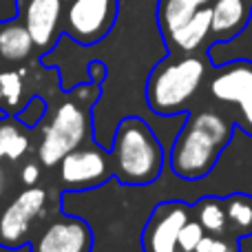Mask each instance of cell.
<instances>
[{
  "label": "cell",
  "instance_id": "6da1fadb",
  "mask_svg": "<svg viewBox=\"0 0 252 252\" xmlns=\"http://www.w3.org/2000/svg\"><path fill=\"white\" fill-rule=\"evenodd\" d=\"M235 120L217 111H190L168 148V166L177 177L201 179L215 168L235 135Z\"/></svg>",
  "mask_w": 252,
  "mask_h": 252
},
{
  "label": "cell",
  "instance_id": "7a4b0ae2",
  "mask_svg": "<svg viewBox=\"0 0 252 252\" xmlns=\"http://www.w3.org/2000/svg\"><path fill=\"white\" fill-rule=\"evenodd\" d=\"M102 84L82 82L69 91L49 115L40 130L38 161L44 168H58L60 159L73 148L93 139V106L100 97Z\"/></svg>",
  "mask_w": 252,
  "mask_h": 252
},
{
  "label": "cell",
  "instance_id": "3957f363",
  "mask_svg": "<svg viewBox=\"0 0 252 252\" xmlns=\"http://www.w3.org/2000/svg\"><path fill=\"white\" fill-rule=\"evenodd\" d=\"M109 155L113 177L130 186L155 182L168 164V151L159 135L139 115H126L118 122Z\"/></svg>",
  "mask_w": 252,
  "mask_h": 252
},
{
  "label": "cell",
  "instance_id": "277c9868",
  "mask_svg": "<svg viewBox=\"0 0 252 252\" xmlns=\"http://www.w3.org/2000/svg\"><path fill=\"white\" fill-rule=\"evenodd\" d=\"M208 56H184L168 60V56L153 66L146 80V102L155 115L190 113L199 89L208 73Z\"/></svg>",
  "mask_w": 252,
  "mask_h": 252
},
{
  "label": "cell",
  "instance_id": "5b68a950",
  "mask_svg": "<svg viewBox=\"0 0 252 252\" xmlns=\"http://www.w3.org/2000/svg\"><path fill=\"white\" fill-rule=\"evenodd\" d=\"M213 69L208 80L213 100L235 111V124L252 135V60L235 58Z\"/></svg>",
  "mask_w": 252,
  "mask_h": 252
},
{
  "label": "cell",
  "instance_id": "8992f818",
  "mask_svg": "<svg viewBox=\"0 0 252 252\" xmlns=\"http://www.w3.org/2000/svg\"><path fill=\"white\" fill-rule=\"evenodd\" d=\"M118 0H66L62 31L78 44L93 47L113 31Z\"/></svg>",
  "mask_w": 252,
  "mask_h": 252
},
{
  "label": "cell",
  "instance_id": "52a82bcc",
  "mask_svg": "<svg viewBox=\"0 0 252 252\" xmlns=\"http://www.w3.org/2000/svg\"><path fill=\"white\" fill-rule=\"evenodd\" d=\"M49 204L47 188L27 186L20 190L7 206L0 208V244L9 248L29 244L31 230L35 228L38 219L44 217Z\"/></svg>",
  "mask_w": 252,
  "mask_h": 252
},
{
  "label": "cell",
  "instance_id": "ba28073f",
  "mask_svg": "<svg viewBox=\"0 0 252 252\" xmlns=\"http://www.w3.org/2000/svg\"><path fill=\"white\" fill-rule=\"evenodd\" d=\"M58 175L62 190H87L100 186L109 177H113L109 148L100 146L95 139L73 148L60 159Z\"/></svg>",
  "mask_w": 252,
  "mask_h": 252
},
{
  "label": "cell",
  "instance_id": "9c48e42d",
  "mask_svg": "<svg viewBox=\"0 0 252 252\" xmlns=\"http://www.w3.org/2000/svg\"><path fill=\"white\" fill-rule=\"evenodd\" d=\"M31 252H91L93 230L82 217L71 213H58L33 232L29 239Z\"/></svg>",
  "mask_w": 252,
  "mask_h": 252
},
{
  "label": "cell",
  "instance_id": "30bf717a",
  "mask_svg": "<svg viewBox=\"0 0 252 252\" xmlns=\"http://www.w3.org/2000/svg\"><path fill=\"white\" fill-rule=\"evenodd\" d=\"M192 219V204L184 199H164L153 208L144 228L146 252H179L177 239L184 223Z\"/></svg>",
  "mask_w": 252,
  "mask_h": 252
},
{
  "label": "cell",
  "instance_id": "8fae6325",
  "mask_svg": "<svg viewBox=\"0 0 252 252\" xmlns=\"http://www.w3.org/2000/svg\"><path fill=\"white\" fill-rule=\"evenodd\" d=\"M66 0H18L20 20L25 22L35 49L47 53L56 47L62 29Z\"/></svg>",
  "mask_w": 252,
  "mask_h": 252
},
{
  "label": "cell",
  "instance_id": "7c38bea8",
  "mask_svg": "<svg viewBox=\"0 0 252 252\" xmlns=\"http://www.w3.org/2000/svg\"><path fill=\"white\" fill-rule=\"evenodd\" d=\"M250 9L246 0H215L213 4V29L215 42H226L239 35L250 20Z\"/></svg>",
  "mask_w": 252,
  "mask_h": 252
},
{
  "label": "cell",
  "instance_id": "4fadbf2b",
  "mask_svg": "<svg viewBox=\"0 0 252 252\" xmlns=\"http://www.w3.org/2000/svg\"><path fill=\"white\" fill-rule=\"evenodd\" d=\"M210 29H213V7H199L186 25L166 35V42L170 44L173 51L188 56V53H195L208 40Z\"/></svg>",
  "mask_w": 252,
  "mask_h": 252
},
{
  "label": "cell",
  "instance_id": "5bb4252c",
  "mask_svg": "<svg viewBox=\"0 0 252 252\" xmlns=\"http://www.w3.org/2000/svg\"><path fill=\"white\" fill-rule=\"evenodd\" d=\"M33 40L22 20H4L0 25V60L20 64L33 56Z\"/></svg>",
  "mask_w": 252,
  "mask_h": 252
},
{
  "label": "cell",
  "instance_id": "9a60e30c",
  "mask_svg": "<svg viewBox=\"0 0 252 252\" xmlns=\"http://www.w3.org/2000/svg\"><path fill=\"white\" fill-rule=\"evenodd\" d=\"M228 217V237L241 239L252 235V195L250 192H232L221 197Z\"/></svg>",
  "mask_w": 252,
  "mask_h": 252
},
{
  "label": "cell",
  "instance_id": "2e32d148",
  "mask_svg": "<svg viewBox=\"0 0 252 252\" xmlns=\"http://www.w3.org/2000/svg\"><path fill=\"white\" fill-rule=\"evenodd\" d=\"M192 215L195 219L201 223L208 235H217V237H228V217H226V208H223L221 197L215 195H206L192 204Z\"/></svg>",
  "mask_w": 252,
  "mask_h": 252
},
{
  "label": "cell",
  "instance_id": "e0dca14e",
  "mask_svg": "<svg viewBox=\"0 0 252 252\" xmlns=\"http://www.w3.org/2000/svg\"><path fill=\"white\" fill-rule=\"evenodd\" d=\"M206 56H208L213 66L223 64L228 60H235V58H248V60H252V13L246 29L239 35H235L232 40H226V42H213L208 47V51H206Z\"/></svg>",
  "mask_w": 252,
  "mask_h": 252
},
{
  "label": "cell",
  "instance_id": "ac0fdd59",
  "mask_svg": "<svg viewBox=\"0 0 252 252\" xmlns=\"http://www.w3.org/2000/svg\"><path fill=\"white\" fill-rule=\"evenodd\" d=\"M197 9H199L197 0H159L157 22H159L161 35L166 38L179 27H184L197 13Z\"/></svg>",
  "mask_w": 252,
  "mask_h": 252
},
{
  "label": "cell",
  "instance_id": "d6986e66",
  "mask_svg": "<svg viewBox=\"0 0 252 252\" xmlns=\"http://www.w3.org/2000/svg\"><path fill=\"white\" fill-rule=\"evenodd\" d=\"M29 75L27 66L11 71H0V91H2V109L9 115H16L27 102L25 95V78Z\"/></svg>",
  "mask_w": 252,
  "mask_h": 252
},
{
  "label": "cell",
  "instance_id": "ffe728a7",
  "mask_svg": "<svg viewBox=\"0 0 252 252\" xmlns=\"http://www.w3.org/2000/svg\"><path fill=\"white\" fill-rule=\"evenodd\" d=\"M47 111H49V104H47L44 97L31 95V97H27V102L22 104V109L18 111L13 118H16L22 126H27V128H35V126L47 118Z\"/></svg>",
  "mask_w": 252,
  "mask_h": 252
},
{
  "label": "cell",
  "instance_id": "44dd1931",
  "mask_svg": "<svg viewBox=\"0 0 252 252\" xmlns=\"http://www.w3.org/2000/svg\"><path fill=\"white\" fill-rule=\"evenodd\" d=\"M206 235V230L201 228V223L195 217L188 219L184 223V228L179 230V239H177V250L179 252H195L197 244L201 241V237Z\"/></svg>",
  "mask_w": 252,
  "mask_h": 252
},
{
  "label": "cell",
  "instance_id": "7402d4cb",
  "mask_svg": "<svg viewBox=\"0 0 252 252\" xmlns=\"http://www.w3.org/2000/svg\"><path fill=\"white\" fill-rule=\"evenodd\" d=\"M195 252H241V244L239 239H232V237H217L206 232L197 244Z\"/></svg>",
  "mask_w": 252,
  "mask_h": 252
},
{
  "label": "cell",
  "instance_id": "603a6c76",
  "mask_svg": "<svg viewBox=\"0 0 252 252\" xmlns=\"http://www.w3.org/2000/svg\"><path fill=\"white\" fill-rule=\"evenodd\" d=\"M20 122H18L13 115H7V118L0 120V161L4 159V155H7V146L9 142H11L13 133H16L18 128H20Z\"/></svg>",
  "mask_w": 252,
  "mask_h": 252
},
{
  "label": "cell",
  "instance_id": "cb8c5ba5",
  "mask_svg": "<svg viewBox=\"0 0 252 252\" xmlns=\"http://www.w3.org/2000/svg\"><path fill=\"white\" fill-rule=\"evenodd\" d=\"M42 164H35V161H29V164L22 166V173H20V179L25 186H35L40 182V175H42Z\"/></svg>",
  "mask_w": 252,
  "mask_h": 252
},
{
  "label": "cell",
  "instance_id": "d4e9b609",
  "mask_svg": "<svg viewBox=\"0 0 252 252\" xmlns=\"http://www.w3.org/2000/svg\"><path fill=\"white\" fill-rule=\"evenodd\" d=\"M106 75H109V69H106V64L102 60H91L89 62V82L102 84L106 80Z\"/></svg>",
  "mask_w": 252,
  "mask_h": 252
},
{
  "label": "cell",
  "instance_id": "484cf974",
  "mask_svg": "<svg viewBox=\"0 0 252 252\" xmlns=\"http://www.w3.org/2000/svg\"><path fill=\"white\" fill-rule=\"evenodd\" d=\"M7 188H9V177H7V170L0 166V197L7 192Z\"/></svg>",
  "mask_w": 252,
  "mask_h": 252
},
{
  "label": "cell",
  "instance_id": "4316f807",
  "mask_svg": "<svg viewBox=\"0 0 252 252\" xmlns=\"http://www.w3.org/2000/svg\"><path fill=\"white\" fill-rule=\"evenodd\" d=\"M0 252H31V246L25 244V246H18V248H9V246L0 244Z\"/></svg>",
  "mask_w": 252,
  "mask_h": 252
},
{
  "label": "cell",
  "instance_id": "83f0119b",
  "mask_svg": "<svg viewBox=\"0 0 252 252\" xmlns=\"http://www.w3.org/2000/svg\"><path fill=\"white\" fill-rule=\"evenodd\" d=\"M239 244H241V252H252V235L241 237Z\"/></svg>",
  "mask_w": 252,
  "mask_h": 252
},
{
  "label": "cell",
  "instance_id": "f1b7e54d",
  "mask_svg": "<svg viewBox=\"0 0 252 252\" xmlns=\"http://www.w3.org/2000/svg\"><path fill=\"white\" fill-rule=\"evenodd\" d=\"M208 2H210V0H197V4H199V7H206Z\"/></svg>",
  "mask_w": 252,
  "mask_h": 252
},
{
  "label": "cell",
  "instance_id": "f546056e",
  "mask_svg": "<svg viewBox=\"0 0 252 252\" xmlns=\"http://www.w3.org/2000/svg\"><path fill=\"white\" fill-rule=\"evenodd\" d=\"M7 115H9L7 111H4V109H0V120H2V118H7Z\"/></svg>",
  "mask_w": 252,
  "mask_h": 252
}]
</instances>
